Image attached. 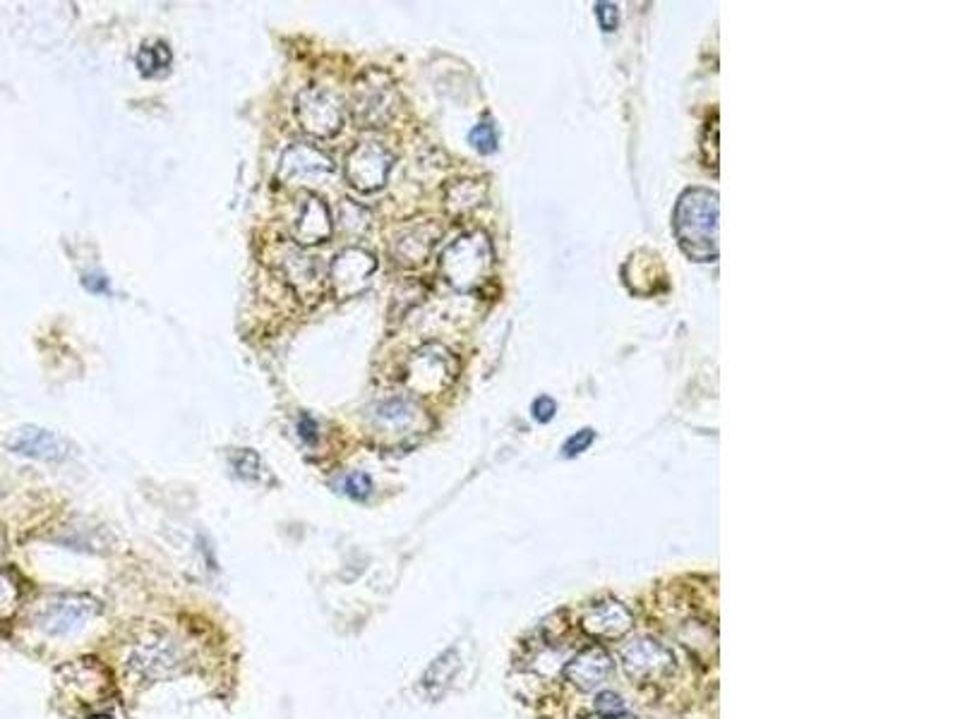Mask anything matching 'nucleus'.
Wrapping results in <instances>:
<instances>
[{
  "label": "nucleus",
  "instance_id": "23",
  "mask_svg": "<svg viewBox=\"0 0 960 719\" xmlns=\"http://www.w3.org/2000/svg\"><path fill=\"white\" fill-rule=\"evenodd\" d=\"M20 604V586L13 574L0 570V619L13 616Z\"/></svg>",
  "mask_w": 960,
  "mask_h": 719
},
{
  "label": "nucleus",
  "instance_id": "3",
  "mask_svg": "<svg viewBox=\"0 0 960 719\" xmlns=\"http://www.w3.org/2000/svg\"><path fill=\"white\" fill-rule=\"evenodd\" d=\"M188 650L168 633H150L130 650L128 667L146 681H164L188 669Z\"/></svg>",
  "mask_w": 960,
  "mask_h": 719
},
{
  "label": "nucleus",
  "instance_id": "7",
  "mask_svg": "<svg viewBox=\"0 0 960 719\" xmlns=\"http://www.w3.org/2000/svg\"><path fill=\"white\" fill-rule=\"evenodd\" d=\"M394 154L384 144L360 142L346 154L344 176L358 192H375L389 178Z\"/></svg>",
  "mask_w": 960,
  "mask_h": 719
},
{
  "label": "nucleus",
  "instance_id": "29",
  "mask_svg": "<svg viewBox=\"0 0 960 719\" xmlns=\"http://www.w3.org/2000/svg\"><path fill=\"white\" fill-rule=\"evenodd\" d=\"M233 467H235V473H239L241 477H257V471H259L257 453L255 451H241L233 459Z\"/></svg>",
  "mask_w": 960,
  "mask_h": 719
},
{
  "label": "nucleus",
  "instance_id": "28",
  "mask_svg": "<svg viewBox=\"0 0 960 719\" xmlns=\"http://www.w3.org/2000/svg\"><path fill=\"white\" fill-rule=\"evenodd\" d=\"M596 439V432L593 429H581V432H576L574 437H569L567 439V444H564V455H567V459H572V455H579V453H584L586 449L591 447V441Z\"/></svg>",
  "mask_w": 960,
  "mask_h": 719
},
{
  "label": "nucleus",
  "instance_id": "6",
  "mask_svg": "<svg viewBox=\"0 0 960 719\" xmlns=\"http://www.w3.org/2000/svg\"><path fill=\"white\" fill-rule=\"evenodd\" d=\"M99 614V602L89 595H59L41 604L37 626L47 635H73Z\"/></svg>",
  "mask_w": 960,
  "mask_h": 719
},
{
  "label": "nucleus",
  "instance_id": "15",
  "mask_svg": "<svg viewBox=\"0 0 960 719\" xmlns=\"http://www.w3.org/2000/svg\"><path fill=\"white\" fill-rule=\"evenodd\" d=\"M334 223H332V214L327 209V204L310 195L308 200L303 202L298 221L293 226V240L296 245H318L324 243L327 237L332 235Z\"/></svg>",
  "mask_w": 960,
  "mask_h": 719
},
{
  "label": "nucleus",
  "instance_id": "14",
  "mask_svg": "<svg viewBox=\"0 0 960 719\" xmlns=\"http://www.w3.org/2000/svg\"><path fill=\"white\" fill-rule=\"evenodd\" d=\"M61 675H67L63 683L71 691L80 693L85 703H97L108 691V671L97 659H77L75 665H67Z\"/></svg>",
  "mask_w": 960,
  "mask_h": 719
},
{
  "label": "nucleus",
  "instance_id": "20",
  "mask_svg": "<svg viewBox=\"0 0 960 719\" xmlns=\"http://www.w3.org/2000/svg\"><path fill=\"white\" fill-rule=\"evenodd\" d=\"M483 197H485V188L481 185V180H457L447 188L445 202L451 214H466L471 209H476Z\"/></svg>",
  "mask_w": 960,
  "mask_h": 719
},
{
  "label": "nucleus",
  "instance_id": "8",
  "mask_svg": "<svg viewBox=\"0 0 960 719\" xmlns=\"http://www.w3.org/2000/svg\"><path fill=\"white\" fill-rule=\"evenodd\" d=\"M457 380V360L443 346H425L415 352L406 370V384L413 391L437 394Z\"/></svg>",
  "mask_w": 960,
  "mask_h": 719
},
{
  "label": "nucleus",
  "instance_id": "25",
  "mask_svg": "<svg viewBox=\"0 0 960 719\" xmlns=\"http://www.w3.org/2000/svg\"><path fill=\"white\" fill-rule=\"evenodd\" d=\"M351 214L354 216H348L346 209L342 207V211H338V228H342L344 233L363 235L368 231V226H370V214L363 207H358V204H354V202H351Z\"/></svg>",
  "mask_w": 960,
  "mask_h": 719
},
{
  "label": "nucleus",
  "instance_id": "10",
  "mask_svg": "<svg viewBox=\"0 0 960 719\" xmlns=\"http://www.w3.org/2000/svg\"><path fill=\"white\" fill-rule=\"evenodd\" d=\"M377 271V259L360 247H346L332 261L330 281L336 300H348L358 295L370 283L372 273Z\"/></svg>",
  "mask_w": 960,
  "mask_h": 719
},
{
  "label": "nucleus",
  "instance_id": "4",
  "mask_svg": "<svg viewBox=\"0 0 960 719\" xmlns=\"http://www.w3.org/2000/svg\"><path fill=\"white\" fill-rule=\"evenodd\" d=\"M397 85L384 70H368L356 79L351 111L360 128H382L397 111Z\"/></svg>",
  "mask_w": 960,
  "mask_h": 719
},
{
  "label": "nucleus",
  "instance_id": "9",
  "mask_svg": "<svg viewBox=\"0 0 960 719\" xmlns=\"http://www.w3.org/2000/svg\"><path fill=\"white\" fill-rule=\"evenodd\" d=\"M623 665L629 679L639 683H653L673 675L675 657L665 645L651 641V638H639V641L625 647Z\"/></svg>",
  "mask_w": 960,
  "mask_h": 719
},
{
  "label": "nucleus",
  "instance_id": "18",
  "mask_svg": "<svg viewBox=\"0 0 960 719\" xmlns=\"http://www.w3.org/2000/svg\"><path fill=\"white\" fill-rule=\"evenodd\" d=\"M284 273H286V281L293 285V288H296L298 295H303V298H310V295L322 291L320 288V271H318V267L312 265V257L300 255L298 249H291V253L286 255Z\"/></svg>",
  "mask_w": 960,
  "mask_h": 719
},
{
  "label": "nucleus",
  "instance_id": "33",
  "mask_svg": "<svg viewBox=\"0 0 960 719\" xmlns=\"http://www.w3.org/2000/svg\"><path fill=\"white\" fill-rule=\"evenodd\" d=\"M85 285L92 293H108V281L104 277H85Z\"/></svg>",
  "mask_w": 960,
  "mask_h": 719
},
{
  "label": "nucleus",
  "instance_id": "30",
  "mask_svg": "<svg viewBox=\"0 0 960 719\" xmlns=\"http://www.w3.org/2000/svg\"><path fill=\"white\" fill-rule=\"evenodd\" d=\"M596 17L601 22L603 31H615L617 27V5L613 3H596Z\"/></svg>",
  "mask_w": 960,
  "mask_h": 719
},
{
  "label": "nucleus",
  "instance_id": "17",
  "mask_svg": "<svg viewBox=\"0 0 960 719\" xmlns=\"http://www.w3.org/2000/svg\"><path fill=\"white\" fill-rule=\"evenodd\" d=\"M631 624H635V619H631V612L625 604L601 602L586 614L584 629L596 638H619L631 629Z\"/></svg>",
  "mask_w": 960,
  "mask_h": 719
},
{
  "label": "nucleus",
  "instance_id": "27",
  "mask_svg": "<svg viewBox=\"0 0 960 719\" xmlns=\"http://www.w3.org/2000/svg\"><path fill=\"white\" fill-rule=\"evenodd\" d=\"M344 492L354 499H366L372 492V479L366 473H351L344 477Z\"/></svg>",
  "mask_w": 960,
  "mask_h": 719
},
{
  "label": "nucleus",
  "instance_id": "31",
  "mask_svg": "<svg viewBox=\"0 0 960 719\" xmlns=\"http://www.w3.org/2000/svg\"><path fill=\"white\" fill-rule=\"evenodd\" d=\"M558 413V406H555V401H552L550 396H540L538 401L534 403V418L538 420V422H548V420H552V415Z\"/></svg>",
  "mask_w": 960,
  "mask_h": 719
},
{
  "label": "nucleus",
  "instance_id": "12",
  "mask_svg": "<svg viewBox=\"0 0 960 719\" xmlns=\"http://www.w3.org/2000/svg\"><path fill=\"white\" fill-rule=\"evenodd\" d=\"M10 451L27 459L37 461H61L67 455V444L59 435H53L49 429L41 427H22L15 432V437L8 441Z\"/></svg>",
  "mask_w": 960,
  "mask_h": 719
},
{
  "label": "nucleus",
  "instance_id": "21",
  "mask_svg": "<svg viewBox=\"0 0 960 719\" xmlns=\"http://www.w3.org/2000/svg\"><path fill=\"white\" fill-rule=\"evenodd\" d=\"M423 410L418 408L409 398H389V401H382L375 410V415L380 422H387L392 427H411L421 420Z\"/></svg>",
  "mask_w": 960,
  "mask_h": 719
},
{
  "label": "nucleus",
  "instance_id": "19",
  "mask_svg": "<svg viewBox=\"0 0 960 719\" xmlns=\"http://www.w3.org/2000/svg\"><path fill=\"white\" fill-rule=\"evenodd\" d=\"M459 669V655L457 650H447L445 655H439L427 671L423 675V689L431 698H439L447 691V686L455 679Z\"/></svg>",
  "mask_w": 960,
  "mask_h": 719
},
{
  "label": "nucleus",
  "instance_id": "11",
  "mask_svg": "<svg viewBox=\"0 0 960 719\" xmlns=\"http://www.w3.org/2000/svg\"><path fill=\"white\" fill-rule=\"evenodd\" d=\"M439 237V228L431 221L413 223L394 237V259L401 267H415L427 259Z\"/></svg>",
  "mask_w": 960,
  "mask_h": 719
},
{
  "label": "nucleus",
  "instance_id": "1",
  "mask_svg": "<svg viewBox=\"0 0 960 719\" xmlns=\"http://www.w3.org/2000/svg\"><path fill=\"white\" fill-rule=\"evenodd\" d=\"M673 226L687 257L694 261H714L718 257V195L714 190L692 188L682 192Z\"/></svg>",
  "mask_w": 960,
  "mask_h": 719
},
{
  "label": "nucleus",
  "instance_id": "24",
  "mask_svg": "<svg viewBox=\"0 0 960 719\" xmlns=\"http://www.w3.org/2000/svg\"><path fill=\"white\" fill-rule=\"evenodd\" d=\"M593 707H596V715L601 719H623L627 715L625 701L613 691H603L601 695H598Z\"/></svg>",
  "mask_w": 960,
  "mask_h": 719
},
{
  "label": "nucleus",
  "instance_id": "26",
  "mask_svg": "<svg viewBox=\"0 0 960 719\" xmlns=\"http://www.w3.org/2000/svg\"><path fill=\"white\" fill-rule=\"evenodd\" d=\"M471 144L476 146L481 154H492L497 150V134H495V125L483 120L478 123L476 128L471 130Z\"/></svg>",
  "mask_w": 960,
  "mask_h": 719
},
{
  "label": "nucleus",
  "instance_id": "2",
  "mask_svg": "<svg viewBox=\"0 0 960 719\" xmlns=\"http://www.w3.org/2000/svg\"><path fill=\"white\" fill-rule=\"evenodd\" d=\"M495 267L492 245L485 233L471 231L459 235L439 257V273L459 293L481 291Z\"/></svg>",
  "mask_w": 960,
  "mask_h": 719
},
{
  "label": "nucleus",
  "instance_id": "13",
  "mask_svg": "<svg viewBox=\"0 0 960 719\" xmlns=\"http://www.w3.org/2000/svg\"><path fill=\"white\" fill-rule=\"evenodd\" d=\"M334 170V164L330 156H324L320 150H315L310 144H293L281 156L279 178L284 180H303L310 176H330Z\"/></svg>",
  "mask_w": 960,
  "mask_h": 719
},
{
  "label": "nucleus",
  "instance_id": "22",
  "mask_svg": "<svg viewBox=\"0 0 960 719\" xmlns=\"http://www.w3.org/2000/svg\"><path fill=\"white\" fill-rule=\"evenodd\" d=\"M138 67L146 77H162L171 67V49L164 41L144 46L138 53Z\"/></svg>",
  "mask_w": 960,
  "mask_h": 719
},
{
  "label": "nucleus",
  "instance_id": "34",
  "mask_svg": "<svg viewBox=\"0 0 960 719\" xmlns=\"http://www.w3.org/2000/svg\"><path fill=\"white\" fill-rule=\"evenodd\" d=\"M3 552H5V532L0 530V554H3Z\"/></svg>",
  "mask_w": 960,
  "mask_h": 719
},
{
  "label": "nucleus",
  "instance_id": "5",
  "mask_svg": "<svg viewBox=\"0 0 960 719\" xmlns=\"http://www.w3.org/2000/svg\"><path fill=\"white\" fill-rule=\"evenodd\" d=\"M296 118L305 132L327 140L344 128V101L327 87H308L296 99Z\"/></svg>",
  "mask_w": 960,
  "mask_h": 719
},
{
  "label": "nucleus",
  "instance_id": "32",
  "mask_svg": "<svg viewBox=\"0 0 960 719\" xmlns=\"http://www.w3.org/2000/svg\"><path fill=\"white\" fill-rule=\"evenodd\" d=\"M298 435L308 444L318 441V425H315V420L310 415H300V420H298Z\"/></svg>",
  "mask_w": 960,
  "mask_h": 719
},
{
  "label": "nucleus",
  "instance_id": "16",
  "mask_svg": "<svg viewBox=\"0 0 960 719\" xmlns=\"http://www.w3.org/2000/svg\"><path fill=\"white\" fill-rule=\"evenodd\" d=\"M610 669H613V659H610L605 650L591 647V650H584L579 657H574L569 662L567 679L579 691H593L607 679Z\"/></svg>",
  "mask_w": 960,
  "mask_h": 719
}]
</instances>
